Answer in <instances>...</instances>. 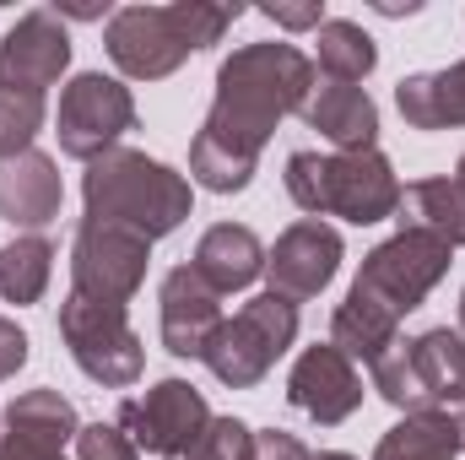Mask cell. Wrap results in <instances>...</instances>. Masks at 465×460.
<instances>
[{"label": "cell", "instance_id": "obj_31", "mask_svg": "<svg viewBox=\"0 0 465 460\" xmlns=\"http://www.w3.org/2000/svg\"><path fill=\"white\" fill-rule=\"evenodd\" d=\"M265 22L287 27V33H303V27H325V11L320 5H260Z\"/></svg>", "mask_w": 465, "mask_h": 460}, {"label": "cell", "instance_id": "obj_25", "mask_svg": "<svg viewBox=\"0 0 465 460\" xmlns=\"http://www.w3.org/2000/svg\"><path fill=\"white\" fill-rule=\"evenodd\" d=\"M314 49H320V71H325V82H351V87H357V82L379 65L373 38H368L357 22H341V16H331V22L320 27Z\"/></svg>", "mask_w": 465, "mask_h": 460}, {"label": "cell", "instance_id": "obj_1", "mask_svg": "<svg viewBox=\"0 0 465 460\" xmlns=\"http://www.w3.org/2000/svg\"><path fill=\"white\" fill-rule=\"evenodd\" d=\"M314 93V60L298 44H243L217 65V98L190 141V179L212 195L249 190L265 141Z\"/></svg>", "mask_w": 465, "mask_h": 460}, {"label": "cell", "instance_id": "obj_22", "mask_svg": "<svg viewBox=\"0 0 465 460\" xmlns=\"http://www.w3.org/2000/svg\"><path fill=\"white\" fill-rule=\"evenodd\" d=\"M395 342H401V320H395L384 304H373L368 293L351 287L347 298L336 304V315H331V346L347 352L351 363H357V357H362V363H379Z\"/></svg>", "mask_w": 465, "mask_h": 460}, {"label": "cell", "instance_id": "obj_15", "mask_svg": "<svg viewBox=\"0 0 465 460\" xmlns=\"http://www.w3.org/2000/svg\"><path fill=\"white\" fill-rule=\"evenodd\" d=\"M157 304H163V346L173 357H201L206 363V352L223 331V293L195 265H173L163 276Z\"/></svg>", "mask_w": 465, "mask_h": 460}, {"label": "cell", "instance_id": "obj_30", "mask_svg": "<svg viewBox=\"0 0 465 460\" xmlns=\"http://www.w3.org/2000/svg\"><path fill=\"white\" fill-rule=\"evenodd\" d=\"M22 363H27V331L0 315V379H11Z\"/></svg>", "mask_w": 465, "mask_h": 460}, {"label": "cell", "instance_id": "obj_5", "mask_svg": "<svg viewBox=\"0 0 465 460\" xmlns=\"http://www.w3.org/2000/svg\"><path fill=\"white\" fill-rule=\"evenodd\" d=\"M292 342H298V304L282 293H260L232 320H223L217 342L206 352V368L228 390H254Z\"/></svg>", "mask_w": 465, "mask_h": 460}, {"label": "cell", "instance_id": "obj_34", "mask_svg": "<svg viewBox=\"0 0 465 460\" xmlns=\"http://www.w3.org/2000/svg\"><path fill=\"white\" fill-rule=\"evenodd\" d=\"M460 336H465V293H460Z\"/></svg>", "mask_w": 465, "mask_h": 460}, {"label": "cell", "instance_id": "obj_27", "mask_svg": "<svg viewBox=\"0 0 465 460\" xmlns=\"http://www.w3.org/2000/svg\"><path fill=\"white\" fill-rule=\"evenodd\" d=\"M249 423H238V417H212L184 450H173V455H163V460H243L249 455Z\"/></svg>", "mask_w": 465, "mask_h": 460}, {"label": "cell", "instance_id": "obj_17", "mask_svg": "<svg viewBox=\"0 0 465 460\" xmlns=\"http://www.w3.org/2000/svg\"><path fill=\"white\" fill-rule=\"evenodd\" d=\"M65 185L49 152H22V157H0V217L22 233H38L60 217Z\"/></svg>", "mask_w": 465, "mask_h": 460}, {"label": "cell", "instance_id": "obj_26", "mask_svg": "<svg viewBox=\"0 0 465 460\" xmlns=\"http://www.w3.org/2000/svg\"><path fill=\"white\" fill-rule=\"evenodd\" d=\"M44 130V98L38 93H5L0 87V157L33 152V135Z\"/></svg>", "mask_w": 465, "mask_h": 460}, {"label": "cell", "instance_id": "obj_32", "mask_svg": "<svg viewBox=\"0 0 465 460\" xmlns=\"http://www.w3.org/2000/svg\"><path fill=\"white\" fill-rule=\"evenodd\" d=\"M314 460H357V455H341V450H325V455H314Z\"/></svg>", "mask_w": 465, "mask_h": 460}, {"label": "cell", "instance_id": "obj_35", "mask_svg": "<svg viewBox=\"0 0 465 460\" xmlns=\"http://www.w3.org/2000/svg\"><path fill=\"white\" fill-rule=\"evenodd\" d=\"M460 434H465V412H460Z\"/></svg>", "mask_w": 465, "mask_h": 460}, {"label": "cell", "instance_id": "obj_12", "mask_svg": "<svg viewBox=\"0 0 465 460\" xmlns=\"http://www.w3.org/2000/svg\"><path fill=\"white\" fill-rule=\"evenodd\" d=\"M71 65V33L60 22V11H27L22 22H11V33L0 38V87L5 93H49Z\"/></svg>", "mask_w": 465, "mask_h": 460}, {"label": "cell", "instance_id": "obj_23", "mask_svg": "<svg viewBox=\"0 0 465 460\" xmlns=\"http://www.w3.org/2000/svg\"><path fill=\"white\" fill-rule=\"evenodd\" d=\"M465 450L460 417L450 412H417V417H401L384 439L373 460H455Z\"/></svg>", "mask_w": 465, "mask_h": 460}, {"label": "cell", "instance_id": "obj_10", "mask_svg": "<svg viewBox=\"0 0 465 460\" xmlns=\"http://www.w3.org/2000/svg\"><path fill=\"white\" fill-rule=\"evenodd\" d=\"M104 44H109V60L130 82H163L195 55L184 38L179 5H124L109 16Z\"/></svg>", "mask_w": 465, "mask_h": 460}, {"label": "cell", "instance_id": "obj_7", "mask_svg": "<svg viewBox=\"0 0 465 460\" xmlns=\"http://www.w3.org/2000/svg\"><path fill=\"white\" fill-rule=\"evenodd\" d=\"M444 271H450V244H439L428 233H395L362 255V271L351 287L368 293L373 304H384L395 320H406L411 309L428 304V293L444 282Z\"/></svg>", "mask_w": 465, "mask_h": 460}, {"label": "cell", "instance_id": "obj_9", "mask_svg": "<svg viewBox=\"0 0 465 460\" xmlns=\"http://www.w3.org/2000/svg\"><path fill=\"white\" fill-rule=\"evenodd\" d=\"M146 260H152L146 238L82 217L76 238H71V293H82L93 304L124 309L141 293V282H146Z\"/></svg>", "mask_w": 465, "mask_h": 460}, {"label": "cell", "instance_id": "obj_14", "mask_svg": "<svg viewBox=\"0 0 465 460\" xmlns=\"http://www.w3.org/2000/svg\"><path fill=\"white\" fill-rule=\"evenodd\" d=\"M287 401L303 417H314L320 428H336V423H347L351 412L362 406V379H357L347 352H336L331 342L303 346L292 374H287Z\"/></svg>", "mask_w": 465, "mask_h": 460}, {"label": "cell", "instance_id": "obj_13", "mask_svg": "<svg viewBox=\"0 0 465 460\" xmlns=\"http://www.w3.org/2000/svg\"><path fill=\"white\" fill-rule=\"evenodd\" d=\"M341 271V233L325 228L320 217H303L276 238V249L265 255V276H271V293L303 304V298H320Z\"/></svg>", "mask_w": 465, "mask_h": 460}, {"label": "cell", "instance_id": "obj_4", "mask_svg": "<svg viewBox=\"0 0 465 460\" xmlns=\"http://www.w3.org/2000/svg\"><path fill=\"white\" fill-rule=\"evenodd\" d=\"M368 374L373 390L406 417L465 406V336L450 325H433L411 342H395L379 363H368Z\"/></svg>", "mask_w": 465, "mask_h": 460}, {"label": "cell", "instance_id": "obj_19", "mask_svg": "<svg viewBox=\"0 0 465 460\" xmlns=\"http://www.w3.org/2000/svg\"><path fill=\"white\" fill-rule=\"evenodd\" d=\"M190 265H195L217 293H243V287L265 271V244L254 238V228H243V223H217V228L201 233Z\"/></svg>", "mask_w": 465, "mask_h": 460}, {"label": "cell", "instance_id": "obj_24", "mask_svg": "<svg viewBox=\"0 0 465 460\" xmlns=\"http://www.w3.org/2000/svg\"><path fill=\"white\" fill-rule=\"evenodd\" d=\"M49 271H54L49 238H38V233L11 238V244L0 249V298L16 304V309H22V304H38L44 287H49Z\"/></svg>", "mask_w": 465, "mask_h": 460}, {"label": "cell", "instance_id": "obj_11", "mask_svg": "<svg viewBox=\"0 0 465 460\" xmlns=\"http://www.w3.org/2000/svg\"><path fill=\"white\" fill-rule=\"evenodd\" d=\"M114 423L130 434L135 450L173 455V450H184V445L212 423V406H206V395H201L190 379H157L141 401H124V406H119Z\"/></svg>", "mask_w": 465, "mask_h": 460}, {"label": "cell", "instance_id": "obj_2", "mask_svg": "<svg viewBox=\"0 0 465 460\" xmlns=\"http://www.w3.org/2000/svg\"><path fill=\"white\" fill-rule=\"evenodd\" d=\"M82 201H87V223H109L157 244L190 217V179L146 152L114 146L98 163H87Z\"/></svg>", "mask_w": 465, "mask_h": 460}, {"label": "cell", "instance_id": "obj_33", "mask_svg": "<svg viewBox=\"0 0 465 460\" xmlns=\"http://www.w3.org/2000/svg\"><path fill=\"white\" fill-rule=\"evenodd\" d=\"M455 185L465 190V152H460V168H455Z\"/></svg>", "mask_w": 465, "mask_h": 460}, {"label": "cell", "instance_id": "obj_18", "mask_svg": "<svg viewBox=\"0 0 465 460\" xmlns=\"http://www.w3.org/2000/svg\"><path fill=\"white\" fill-rule=\"evenodd\" d=\"M298 115L336 152H368L379 141V104L351 82H314V93H309V104Z\"/></svg>", "mask_w": 465, "mask_h": 460}, {"label": "cell", "instance_id": "obj_36", "mask_svg": "<svg viewBox=\"0 0 465 460\" xmlns=\"http://www.w3.org/2000/svg\"><path fill=\"white\" fill-rule=\"evenodd\" d=\"M0 423H5V417H0Z\"/></svg>", "mask_w": 465, "mask_h": 460}, {"label": "cell", "instance_id": "obj_3", "mask_svg": "<svg viewBox=\"0 0 465 460\" xmlns=\"http://www.w3.org/2000/svg\"><path fill=\"white\" fill-rule=\"evenodd\" d=\"M287 195L309 217H341L351 228H373L395 217L401 206V179L379 146L368 152H292L287 157Z\"/></svg>", "mask_w": 465, "mask_h": 460}, {"label": "cell", "instance_id": "obj_16", "mask_svg": "<svg viewBox=\"0 0 465 460\" xmlns=\"http://www.w3.org/2000/svg\"><path fill=\"white\" fill-rule=\"evenodd\" d=\"M82 434L76 406L60 390H22L5 406L0 460H65V445Z\"/></svg>", "mask_w": 465, "mask_h": 460}, {"label": "cell", "instance_id": "obj_8", "mask_svg": "<svg viewBox=\"0 0 465 460\" xmlns=\"http://www.w3.org/2000/svg\"><path fill=\"white\" fill-rule=\"evenodd\" d=\"M130 125H135V98L124 82L104 76V71H82L60 93L54 135H60V152L76 163H98L104 152H114Z\"/></svg>", "mask_w": 465, "mask_h": 460}, {"label": "cell", "instance_id": "obj_6", "mask_svg": "<svg viewBox=\"0 0 465 460\" xmlns=\"http://www.w3.org/2000/svg\"><path fill=\"white\" fill-rule=\"evenodd\" d=\"M60 342L71 346L76 368H82L93 385H104V390L135 385L141 368H146V346L130 331L124 309L93 304V298H82V293H71V298L60 304Z\"/></svg>", "mask_w": 465, "mask_h": 460}, {"label": "cell", "instance_id": "obj_21", "mask_svg": "<svg viewBox=\"0 0 465 460\" xmlns=\"http://www.w3.org/2000/svg\"><path fill=\"white\" fill-rule=\"evenodd\" d=\"M395 223H401V233H428V238L460 249L465 244V190L455 179H417V185L401 190Z\"/></svg>", "mask_w": 465, "mask_h": 460}, {"label": "cell", "instance_id": "obj_29", "mask_svg": "<svg viewBox=\"0 0 465 460\" xmlns=\"http://www.w3.org/2000/svg\"><path fill=\"white\" fill-rule=\"evenodd\" d=\"M243 460H314V455H309V445H303L298 434H287V428H260V434H249V455Z\"/></svg>", "mask_w": 465, "mask_h": 460}, {"label": "cell", "instance_id": "obj_20", "mask_svg": "<svg viewBox=\"0 0 465 460\" xmlns=\"http://www.w3.org/2000/svg\"><path fill=\"white\" fill-rule=\"evenodd\" d=\"M395 109L411 130H455L465 125V60L450 71H417L395 87Z\"/></svg>", "mask_w": 465, "mask_h": 460}, {"label": "cell", "instance_id": "obj_28", "mask_svg": "<svg viewBox=\"0 0 465 460\" xmlns=\"http://www.w3.org/2000/svg\"><path fill=\"white\" fill-rule=\"evenodd\" d=\"M141 450L130 445V434L119 423H87L76 434V460H135Z\"/></svg>", "mask_w": 465, "mask_h": 460}]
</instances>
